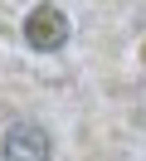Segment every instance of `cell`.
<instances>
[{
	"label": "cell",
	"mask_w": 146,
	"mask_h": 161,
	"mask_svg": "<svg viewBox=\"0 0 146 161\" xmlns=\"http://www.w3.org/2000/svg\"><path fill=\"white\" fill-rule=\"evenodd\" d=\"M24 39L34 44L39 54L58 49V44L68 39V20H63V10H58V5H34V10H29V20H24Z\"/></svg>",
	"instance_id": "cell-1"
},
{
	"label": "cell",
	"mask_w": 146,
	"mask_h": 161,
	"mask_svg": "<svg viewBox=\"0 0 146 161\" xmlns=\"http://www.w3.org/2000/svg\"><path fill=\"white\" fill-rule=\"evenodd\" d=\"M49 151H54V142L39 122H15L5 132V161H49Z\"/></svg>",
	"instance_id": "cell-2"
}]
</instances>
